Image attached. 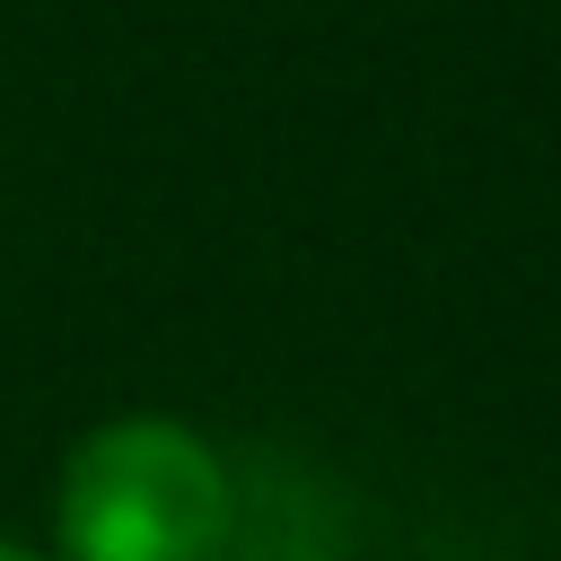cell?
Segmentation results:
<instances>
[{
    "label": "cell",
    "mask_w": 561,
    "mask_h": 561,
    "mask_svg": "<svg viewBox=\"0 0 561 561\" xmlns=\"http://www.w3.org/2000/svg\"><path fill=\"white\" fill-rule=\"evenodd\" d=\"M61 561H219L237 535L228 456L175 412L96 421L53 482Z\"/></svg>",
    "instance_id": "obj_1"
},
{
    "label": "cell",
    "mask_w": 561,
    "mask_h": 561,
    "mask_svg": "<svg viewBox=\"0 0 561 561\" xmlns=\"http://www.w3.org/2000/svg\"><path fill=\"white\" fill-rule=\"evenodd\" d=\"M0 561H35V552H26V543H18V535H0Z\"/></svg>",
    "instance_id": "obj_2"
}]
</instances>
